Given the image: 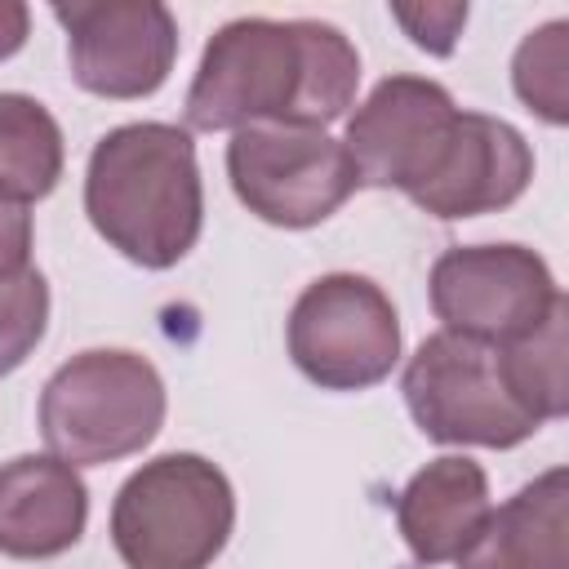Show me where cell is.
<instances>
[{
    "instance_id": "1",
    "label": "cell",
    "mask_w": 569,
    "mask_h": 569,
    "mask_svg": "<svg viewBox=\"0 0 569 569\" xmlns=\"http://www.w3.org/2000/svg\"><path fill=\"white\" fill-rule=\"evenodd\" d=\"M360 84L356 44L329 22L236 18L200 58L187 89V124L218 133L244 124H333Z\"/></svg>"
},
{
    "instance_id": "2",
    "label": "cell",
    "mask_w": 569,
    "mask_h": 569,
    "mask_svg": "<svg viewBox=\"0 0 569 569\" xmlns=\"http://www.w3.org/2000/svg\"><path fill=\"white\" fill-rule=\"evenodd\" d=\"M84 213L111 249L147 271L182 262L204 222L191 133L142 120L98 138L84 173Z\"/></svg>"
},
{
    "instance_id": "3",
    "label": "cell",
    "mask_w": 569,
    "mask_h": 569,
    "mask_svg": "<svg viewBox=\"0 0 569 569\" xmlns=\"http://www.w3.org/2000/svg\"><path fill=\"white\" fill-rule=\"evenodd\" d=\"M231 525V480L200 453L142 462L111 507V542L129 569H209Z\"/></svg>"
},
{
    "instance_id": "4",
    "label": "cell",
    "mask_w": 569,
    "mask_h": 569,
    "mask_svg": "<svg viewBox=\"0 0 569 569\" xmlns=\"http://www.w3.org/2000/svg\"><path fill=\"white\" fill-rule=\"evenodd\" d=\"M164 422V382L147 356L80 351L40 391V436L53 458L98 467L156 440Z\"/></svg>"
},
{
    "instance_id": "5",
    "label": "cell",
    "mask_w": 569,
    "mask_h": 569,
    "mask_svg": "<svg viewBox=\"0 0 569 569\" xmlns=\"http://www.w3.org/2000/svg\"><path fill=\"white\" fill-rule=\"evenodd\" d=\"M400 391L422 436L440 445L511 449L542 427L511 391L498 347L458 338L449 329L431 333L409 356Z\"/></svg>"
},
{
    "instance_id": "6",
    "label": "cell",
    "mask_w": 569,
    "mask_h": 569,
    "mask_svg": "<svg viewBox=\"0 0 569 569\" xmlns=\"http://www.w3.org/2000/svg\"><path fill=\"white\" fill-rule=\"evenodd\" d=\"M227 173L240 204L271 227H316L360 187L338 138L302 124H244L227 142Z\"/></svg>"
},
{
    "instance_id": "7",
    "label": "cell",
    "mask_w": 569,
    "mask_h": 569,
    "mask_svg": "<svg viewBox=\"0 0 569 569\" xmlns=\"http://www.w3.org/2000/svg\"><path fill=\"white\" fill-rule=\"evenodd\" d=\"M289 356L325 391H365L400 360L391 298L351 271L311 280L289 311Z\"/></svg>"
},
{
    "instance_id": "8",
    "label": "cell",
    "mask_w": 569,
    "mask_h": 569,
    "mask_svg": "<svg viewBox=\"0 0 569 569\" xmlns=\"http://www.w3.org/2000/svg\"><path fill=\"white\" fill-rule=\"evenodd\" d=\"M560 298L547 262L525 244H458L431 267V311L449 333L485 347L529 338Z\"/></svg>"
},
{
    "instance_id": "9",
    "label": "cell",
    "mask_w": 569,
    "mask_h": 569,
    "mask_svg": "<svg viewBox=\"0 0 569 569\" xmlns=\"http://www.w3.org/2000/svg\"><path fill=\"white\" fill-rule=\"evenodd\" d=\"M67 31L71 76L98 98H147L178 58V22L156 0H71L53 4Z\"/></svg>"
},
{
    "instance_id": "10",
    "label": "cell",
    "mask_w": 569,
    "mask_h": 569,
    "mask_svg": "<svg viewBox=\"0 0 569 569\" xmlns=\"http://www.w3.org/2000/svg\"><path fill=\"white\" fill-rule=\"evenodd\" d=\"M458 107L445 84L422 76H387L347 120V156L365 187L413 191L445 147Z\"/></svg>"
},
{
    "instance_id": "11",
    "label": "cell",
    "mask_w": 569,
    "mask_h": 569,
    "mask_svg": "<svg viewBox=\"0 0 569 569\" xmlns=\"http://www.w3.org/2000/svg\"><path fill=\"white\" fill-rule=\"evenodd\" d=\"M533 178V151L498 116L480 111H458L445 147L436 151L427 178L409 191L418 209L431 218H476V213H498L525 196Z\"/></svg>"
},
{
    "instance_id": "12",
    "label": "cell",
    "mask_w": 569,
    "mask_h": 569,
    "mask_svg": "<svg viewBox=\"0 0 569 569\" xmlns=\"http://www.w3.org/2000/svg\"><path fill=\"white\" fill-rule=\"evenodd\" d=\"M89 489L62 458L22 453L0 467V556L49 560L80 542Z\"/></svg>"
},
{
    "instance_id": "13",
    "label": "cell",
    "mask_w": 569,
    "mask_h": 569,
    "mask_svg": "<svg viewBox=\"0 0 569 569\" xmlns=\"http://www.w3.org/2000/svg\"><path fill=\"white\" fill-rule=\"evenodd\" d=\"M458 569H569V476L542 471L480 520Z\"/></svg>"
},
{
    "instance_id": "14",
    "label": "cell",
    "mask_w": 569,
    "mask_h": 569,
    "mask_svg": "<svg viewBox=\"0 0 569 569\" xmlns=\"http://www.w3.org/2000/svg\"><path fill=\"white\" fill-rule=\"evenodd\" d=\"M489 480L485 467L471 458H436L427 462L396 502V525L413 560L445 565L458 560V551L471 542L480 520L489 516Z\"/></svg>"
},
{
    "instance_id": "15",
    "label": "cell",
    "mask_w": 569,
    "mask_h": 569,
    "mask_svg": "<svg viewBox=\"0 0 569 569\" xmlns=\"http://www.w3.org/2000/svg\"><path fill=\"white\" fill-rule=\"evenodd\" d=\"M62 178V129L27 93H0V196L44 200Z\"/></svg>"
},
{
    "instance_id": "16",
    "label": "cell",
    "mask_w": 569,
    "mask_h": 569,
    "mask_svg": "<svg viewBox=\"0 0 569 569\" xmlns=\"http://www.w3.org/2000/svg\"><path fill=\"white\" fill-rule=\"evenodd\" d=\"M565 320H569V302L560 298L556 311L529 338H516V342L498 347L511 391L525 400V409L538 422L565 418V409H569V391H565Z\"/></svg>"
},
{
    "instance_id": "17",
    "label": "cell",
    "mask_w": 569,
    "mask_h": 569,
    "mask_svg": "<svg viewBox=\"0 0 569 569\" xmlns=\"http://www.w3.org/2000/svg\"><path fill=\"white\" fill-rule=\"evenodd\" d=\"M565 67H569V27L547 22L542 31H529L525 44L516 49V93L538 111L547 124L569 120V89H565Z\"/></svg>"
},
{
    "instance_id": "18",
    "label": "cell",
    "mask_w": 569,
    "mask_h": 569,
    "mask_svg": "<svg viewBox=\"0 0 569 569\" xmlns=\"http://www.w3.org/2000/svg\"><path fill=\"white\" fill-rule=\"evenodd\" d=\"M49 320V284L36 267L0 280V378L13 373L36 342L44 338Z\"/></svg>"
},
{
    "instance_id": "19",
    "label": "cell",
    "mask_w": 569,
    "mask_h": 569,
    "mask_svg": "<svg viewBox=\"0 0 569 569\" xmlns=\"http://www.w3.org/2000/svg\"><path fill=\"white\" fill-rule=\"evenodd\" d=\"M391 18L427 53H453V40L467 22V4H391Z\"/></svg>"
},
{
    "instance_id": "20",
    "label": "cell",
    "mask_w": 569,
    "mask_h": 569,
    "mask_svg": "<svg viewBox=\"0 0 569 569\" xmlns=\"http://www.w3.org/2000/svg\"><path fill=\"white\" fill-rule=\"evenodd\" d=\"M31 267V213L0 196V280Z\"/></svg>"
},
{
    "instance_id": "21",
    "label": "cell",
    "mask_w": 569,
    "mask_h": 569,
    "mask_svg": "<svg viewBox=\"0 0 569 569\" xmlns=\"http://www.w3.org/2000/svg\"><path fill=\"white\" fill-rule=\"evenodd\" d=\"M27 22H31L27 4H18V0H0V58H13V53L22 49V40H27Z\"/></svg>"
}]
</instances>
